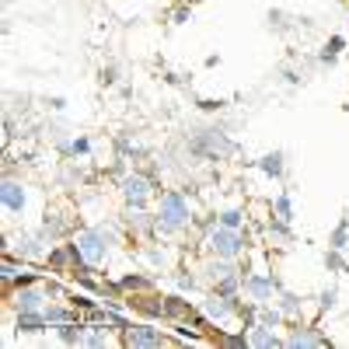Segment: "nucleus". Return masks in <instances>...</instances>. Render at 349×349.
Segmentation results:
<instances>
[{
    "instance_id": "nucleus-7",
    "label": "nucleus",
    "mask_w": 349,
    "mask_h": 349,
    "mask_svg": "<svg viewBox=\"0 0 349 349\" xmlns=\"http://www.w3.org/2000/svg\"><path fill=\"white\" fill-rule=\"evenodd\" d=\"M245 290L255 297V300H266V297H273V290H276V283L273 279H262V276H255V279H248L245 283Z\"/></svg>"
},
{
    "instance_id": "nucleus-9",
    "label": "nucleus",
    "mask_w": 349,
    "mask_h": 349,
    "mask_svg": "<svg viewBox=\"0 0 349 349\" xmlns=\"http://www.w3.org/2000/svg\"><path fill=\"white\" fill-rule=\"evenodd\" d=\"M39 300H42V297H39L35 290H25V293H18V307H21V311H39Z\"/></svg>"
},
{
    "instance_id": "nucleus-18",
    "label": "nucleus",
    "mask_w": 349,
    "mask_h": 349,
    "mask_svg": "<svg viewBox=\"0 0 349 349\" xmlns=\"http://www.w3.org/2000/svg\"><path fill=\"white\" fill-rule=\"evenodd\" d=\"M262 321H266V325H276V321H279V311H262Z\"/></svg>"
},
{
    "instance_id": "nucleus-19",
    "label": "nucleus",
    "mask_w": 349,
    "mask_h": 349,
    "mask_svg": "<svg viewBox=\"0 0 349 349\" xmlns=\"http://www.w3.org/2000/svg\"><path fill=\"white\" fill-rule=\"evenodd\" d=\"M335 304V290H328V293H321V307H332Z\"/></svg>"
},
{
    "instance_id": "nucleus-6",
    "label": "nucleus",
    "mask_w": 349,
    "mask_h": 349,
    "mask_svg": "<svg viewBox=\"0 0 349 349\" xmlns=\"http://www.w3.org/2000/svg\"><path fill=\"white\" fill-rule=\"evenodd\" d=\"M130 346H161V332L150 325H140L130 332Z\"/></svg>"
},
{
    "instance_id": "nucleus-11",
    "label": "nucleus",
    "mask_w": 349,
    "mask_h": 349,
    "mask_svg": "<svg viewBox=\"0 0 349 349\" xmlns=\"http://www.w3.org/2000/svg\"><path fill=\"white\" fill-rule=\"evenodd\" d=\"M209 318H227L230 314V304H227V297H220V300H209Z\"/></svg>"
},
{
    "instance_id": "nucleus-4",
    "label": "nucleus",
    "mask_w": 349,
    "mask_h": 349,
    "mask_svg": "<svg viewBox=\"0 0 349 349\" xmlns=\"http://www.w3.org/2000/svg\"><path fill=\"white\" fill-rule=\"evenodd\" d=\"M4 209H11V213L25 209V192H21L18 182H4Z\"/></svg>"
},
{
    "instance_id": "nucleus-13",
    "label": "nucleus",
    "mask_w": 349,
    "mask_h": 349,
    "mask_svg": "<svg viewBox=\"0 0 349 349\" xmlns=\"http://www.w3.org/2000/svg\"><path fill=\"white\" fill-rule=\"evenodd\" d=\"M346 223H339V230H335V234H332V248H335V252H342V248H346Z\"/></svg>"
},
{
    "instance_id": "nucleus-10",
    "label": "nucleus",
    "mask_w": 349,
    "mask_h": 349,
    "mask_svg": "<svg viewBox=\"0 0 349 349\" xmlns=\"http://www.w3.org/2000/svg\"><path fill=\"white\" fill-rule=\"evenodd\" d=\"M262 171H266V175H273V178H279V175H283V157H279V154L262 157Z\"/></svg>"
},
{
    "instance_id": "nucleus-14",
    "label": "nucleus",
    "mask_w": 349,
    "mask_h": 349,
    "mask_svg": "<svg viewBox=\"0 0 349 349\" xmlns=\"http://www.w3.org/2000/svg\"><path fill=\"white\" fill-rule=\"evenodd\" d=\"M220 220H223V227H234V230H238V223H241V213H238V209H227Z\"/></svg>"
},
{
    "instance_id": "nucleus-3",
    "label": "nucleus",
    "mask_w": 349,
    "mask_h": 349,
    "mask_svg": "<svg viewBox=\"0 0 349 349\" xmlns=\"http://www.w3.org/2000/svg\"><path fill=\"white\" fill-rule=\"evenodd\" d=\"M77 252H80V255H84L91 266H98V262L105 259V245H101V234H91V230H87V234H80V238H77Z\"/></svg>"
},
{
    "instance_id": "nucleus-15",
    "label": "nucleus",
    "mask_w": 349,
    "mask_h": 349,
    "mask_svg": "<svg viewBox=\"0 0 349 349\" xmlns=\"http://www.w3.org/2000/svg\"><path fill=\"white\" fill-rule=\"evenodd\" d=\"M318 342H321L318 335H293L290 339V346H318Z\"/></svg>"
},
{
    "instance_id": "nucleus-16",
    "label": "nucleus",
    "mask_w": 349,
    "mask_h": 349,
    "mask_svg": "<svg viewBox=\"0 0 349 349\" xmlns=\"http://www.w3.org/2000/svg\"><path fill=\"white\" fill-rule=\"evenodd\" d=\"M276 213H279V220H290V199H286V196L276 199Z\"/></svg>"
},
{
    "instance_id": "nucleus-2",
    "label": "nucleus",
    "mask_w": 349,
    "mask_h": 349,
    "mask_svg": "<svg viewBox=\"0 0 349 349\" xmlns=\"http://www.w3.org/2000/svg\"><path fill=\"white\" fill-rule=\"evenodd\" d=\"M189 220V206H185V199L182 196H164L161 199V223L168 227V230H175V227H182Z\"/></svg>"
},
{
    "instance_id": "nucleus-17",
    "label": "nucleus",
    "mask_w": 349,
    "mask_h": 349,
    "mask_svg": "<svg viewBox=\"0 0 349 349\" xmlns=\"http://www.w3.org/2000/svg\"><path fill=\"white\" fill-rule=\"evenodd\" d=\"M283 311L293 314V311H297V297H283Z\"/></svg>"
},
{
    "instance_id": "nucleus-5",
    "label": "nucleus",
    "mask_w": 349,
    "mask_h": 349,
    "mask_svg": "<svg viewBox=\"0 0 349 349\" xmlns=\"http://www.w3.org/2000/svg\"><path fill=\"white\" fill-rule=\"evenodd\" d=\"M123 192H126V199H130V203L143 206V199H147V178H140V175L126 178V182H123Z\"/></svg>"
},
{
    "instance_id": "nucleus-8",
    "label": "nucleus",
    "mask_w": 349,
    "mask_h": 349,
    "mask_svg": "<svg viewBox=\"0 0 349 349\" xmlns=\"http://www.w3.org/2000/svg\"><path fill=\"white\" fill-rule=\"evenodd\" d=\"M248 342H252V346H279V339L266 328V325H255L252 335H248Z\"/></svg>"
},
{
    "instance_id": "nucleus-1",
    "label": "nucleus",
    "mask_w": 349,
    "mask_h": 349,
    "mask_svg": "<svg viewBox=\"0 0 349 349\" xmlns=\"http://www.w3.org/2000/svg\"><path fill=\"white\" fill-rule=\"evenodd\" d=\"M209 248H213L220 259H234V255L241 252V238H238L234 227H216V230L209 234Z\"/></svg>"
},
{
    "instance_id": "nucleus-12",
    "label": "nucleus",
    "mask_w": 349,
    "mask_h": 349,
    "mask_svg": "<svg viewBox=\"0 0 349 349\" xmlns=\"http://www.w3.org/2000/svg\"><path fill=\"white\" fill-rule=\"evenodd\" d=\"M60 339H63V342H80V325H77V328H73V325H63V328H60Z\"/></svg>"
}]
</instances>
